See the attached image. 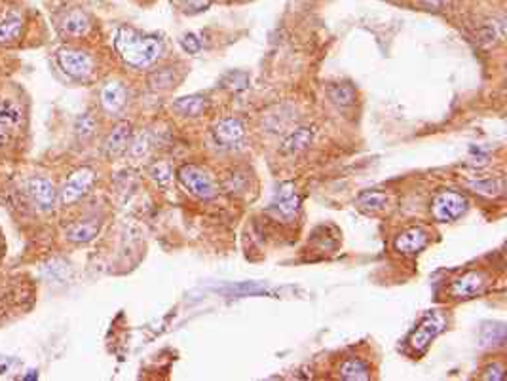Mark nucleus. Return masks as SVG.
I'll return each instance as SVG.
<instances>
[{"instance_id": "obj_11", "label": "nucleus", "mask_w": 507, "mask_h": 381, "mask_svg": "<svg viewBox=\"0 0 507 381\" xmlns=\"http://www.w3.org/2000/svg\"><path fill=\"white\" fill-rule=\"evenodd\" d=\"M131 135H133V129H131L129 121L117 123L114 129L109 133V137L105 139V154L109 157L122 156L124 152L129 148V145H131Z\"/></svg>"}, {"instance_id": "obj_1", "label": "nucleus", "mask_w": 507, "mask_h": 381, "mask_svg": "<svg viewBox=\"0 0 507 381\" xmlns=\"http://www.w3.org/2000/svg\"><path fill=\"white\" fill-rule=\"evenodd\" d=\"M114 49L129 67L148 68L162 57L164 44L158 37L143 35L131 27H120L114 35Z\"/></svg>"}, {"instance_id": "obj_21", "label": "nucleus", "mask_w": 507, "mask_h": 381, "mask_svg": "<svg viewBox=\"0 0 507 381\" xmlns=\"http://www.w3.org/2000/svg\"><path fill=\"white\" fill-rule=\"evenodd\" d=\"M357 205L363 209V211L369 212H376L382 211L388 207V195L384 192H378V190H365L361 192L359 198H357Z\"/></svg>"}, {"instance_id": "obj_25", "label": "nucleus", "mask_w": 507, "mask_h": 381, "mask_svg": "<svg viewBox=\"0 0 507 381\" xmlns=\"http://www.w3.org/2000/svg\"><path fill=\"white\" fill-rule=\"evenodd\" d=\"M470 186L473 188V192L483 195H498L501 190H503L501 181H494V179H489V181H473L470 182Z\"/></svg>"}, {"instance_id": "obj_15", "label": "nucleus", "mask_w": 507, "mask_h": 381, "mask_svg": "<svg viewBox=\"0 0 507 381\" xmlns=\"http://www.w3.org/2000/svg\"><path fill=\"white\" fill-rule=\"evenodd\" d=\"M126 99H128L126 87H124L120 82H117V80L105 84V87L101 90V104H103V109L107 110L109 114H118V112L124 109Z\"/></svg>"}, {"instance_id": "obj_13", "label": "nucleus", "mask_w": 507, "mask_h": 381, "mask_svg": "<svg viewBox=\"0 0 507 381\" xmlns=\"http://www.w3.org/2000/svg\"><path fill=\"white\" fill-rule=\"evenodd\" d=\"M244 123L238 118H225L219 123H215L213 137L220 146H234L244 139Z\"/></svg>"}, {"instance_id": "obj_5", "label": "nucleus", "mask_w": 507, "mask_h": 381, "mask_svg": "<svg viewBox=\"0 0 507 381\" xmlns=\"http://www.w3.org/2000/svg\"><path fill=\"white\" fill-rule=\"evenodd\" d=\"M55 57H57L59 68H61L67 76H71V78L82 80L88 78V76L93 73V59L88 52L73 48H61Z\"/></svg>"}, {"instance_id": "obj_22", "label": "nucleus", "mask_w": 507, "mask_h": 381, "mask_svg": "<svg viewBox=\"0 0 507 381\" xmlns=\"http://www.w3.org/2000/svg\"><path fill=\"white\" fill-rule=\"evenodd\" d=\"M327 95L338 107H350L355 101V90L350 84H330Z\"/></svg>"}, {"instance_id": "obj_18", "label": "nucleus", "mask_w": 507, "mask_h": 381, "mask_svg": "<svg viewBox=\"0 0 507 381\" xmlns=\"http://www.w3.org/2000/svg\"><path fill=\"white\" fill-rule=\"evenodd\" d=\"M312 140H314L312 127H299L297 131H293L287 139L283 140L281 152H283V154H297V152H302L304 148H308V146L312 145Z\"/></svg>"}, {"instance_id": "obj_2", "label": "nucleus", "mask_w": 507, "mask_h": 381, "mask_svg": "<svg viewBox=\"0 0 507 381\" xmlns=\"http://www.w3.org/2000/svg\"><path fill=\"white\" fill-rule=\"evenodd\" d=\"M25 112L12 99H0V148L10 146L23 129Z\"/></svg>"}, {"instance_id": "obj_27", "label": "nucleus", "mask_w": 507, "mask_h": 381, "mask_svg": "<svg viewBox=\"0 0 507 381\" xmlns=\"http://www.w3.org/2000/svg\"><path fill=\"white\" fill-rule=\"evenodd\" d=\"M222 84L230 87L234 91H239V90H245L247 84H249V78H247V74L245 73H228L225 78H222Z\"/></svg>"}, {"instance_id": "obj_29", "label": "nucleus", "mask_w": 507, "mask_h": 381, "mask_svg": "<svg viewBox=\"0 0 507 381\" xmlns=\"http://www.w3.org/2000/svg\"><path fill=\"white\" fill-rule=\"evenodd\" d=\"M129 146H131V154H133V156H145L148 150V135H139V137L133 140V145Z\"/></svg>"}, {"instance_id": "obj_4", "label": "nucleus", "mask_w": 507, "mask_h": 381, "mask_svg": "<svg viewBox=\"0 0 507 381\" xmlns=\"http://www.w3.org/2000/svg\"><path fill=\"white\" fill-rule=\"evenodd\" d=\"M470 207L467 198L458 192H439L431 201V214L437 222H454L458 220Z\"/></svg>"}, {"instance_id": "obj_30", "label": "nucleus", "mask_w": 507, "mask_h": 381, "mask_svg": "<svg viewBox=\"0 0 507 381\" xmlns=\"http://www.w3.org/2000/svg\"><path fill=\"white\" fill-rule=\"evenodd\" d=\"M209 6V0H186L184 2V12H190V13H196V12H202L205 8Z\"/></svg>"}, {"instance_id": "obj_17", "label": "nucleus", "mask_w": 507, "mask_h": 381, "mask_svg": "<svg viewBox=\"0 0 507 381\" xmlns=\"http://www.w3.org/2000/svg\"><path fill=\"white\" fill-rule=\"evenodd\" d=\"M338 377L346 381H367L371 377V370H369L367 363H363L361 358L350 357L340 364Z\"/></svg>"}, {"instance_id": "obj_31", "label": "nucleus", "mask_w": 507, "mask_h": 381, "mask_svg": "<svg viewBox=\"0 0 507 381\" xmlns=\"http://www.w3.org/2000/svg\"><path fill=\"white\" fill-rule=\"evenodd\" d=\"M484 372H487V374H484V375H483L484 380L500 381V380H501V377H503V366H501V364H498V363H494V364H490L489 368L484 370Z\"/></svg>"}, {"instance_id": "obj_9", "label": "nucleus", "mask_w": 507, "mask_h": 381, "mask_svg": "<svg viewBox=\"0 0 507 381\" xmlns=\"http://www.w3.org/2000/svg\"><path fill=\"white\" fill-rule=\"evenodd\" d=\"M27 194L40 211L48 212L57 205V190L54 182L44 176H32L31 181L27 182Z\"/></svg>"}, {"instance_id": "obj_8", "label": "nucleus", "mask_w": 507, "mask_h": 381, "mask_svg": "<svg viewBox=\"0 0 507 381\" xmlns=\"http://www.w3.org/2000/svg\"><path fill=\"white\" fill-rule=\"evenodd\" d=\"M300 207V195L297 192L293 182H283L278 186L272 200V211L275 212V217L283 218V220H293L294 214L299 212Z\"/></svg>"}, {"instance_id": "obj_24", "label": "nucleus", "mask_w": 507, "mask_h": 381, "mask_svg": "<svg viewBox=\"0 0 507 381\" xmlns=\"http://www.w3.org/2000/svg\"><path fill=\"white\" fill-rule=\"evenodd\" d=\"M148 82H150L153 90H167V87H172L175 84V71L169 67L162 68L158 73H154Z\"/></svg>"}, {"instance_id": "obj_14", "label": "nucleus", "mask_w": 507, "mask_h": 381, "mask_svg": "<svg viewBox=\"0 0 507 381\" xmlns=\"http://www.w3.org/2000/svg\"><path fill=\"white\" fill-rule=\"evenodd\" d=\"M23 16L19 12H6L0 18V46H12L23 35Z\"/></svg>"}, {"instance_id": "obj_26", "label": "nucleus", "mask_w": 507, "mask_h": 381, "mask_svg": "<svg viewBox=\"0 0 507 381\" xmlns=\"http://www.w3.org/2000/svg\"><path fill=\"white\" fill-rule=\"evenodd\" d=\"M148 175L153 179L158 186H167L169 182H172V169H169V165L164 164V162H158V164H154L148 171Z\"/></svg>"}, {"instance_id": "obj_12", "label": "nucleus", "mask_w": 507, "mask_h": 381, "mask_svg": "<svg viewBox=\"0 0 507 381\" xmlns=\"http://www.w3.org/2000/svg\"><path fill=\"white\" fill-rule=\"evenodd\" d=\"M429 241L428 231L420 228V226H414V228H409V230L401 231L398 237H395V243L393 247L398 253L403 254H416L420 253L422 248L426 247Z\"/></svg>"}, {"instance_id": "obj_19", "label": "nucleus", "mask_w": 507, "mask_h": 381, "mask_svg": "<svg viewBox=\"0 0 507 381\" xmlns=\"http://www.w3.org/2000/svg\"><path fill=\"white\" fill-rule=\"evenodd\" d=\"M173 109L177 110L179 114L189 116V118H198L208 109V101L202 95H189V97L177 99L173 103Z\"/></svg>"}, {"instance_id": "obj_10", "label": "nucleus", "mask_w": 507, "mask_h": 381, "mask_svg": "<svg viewBox=\"0 0 507 381\" xmlns=\"http://www.w3.org/2000/svg\"><path fill=\"white\" fill-rule=\"evenodd\" d=\"M487 284V277L481 272H465L464 275H460L453 281L451 284V294L460 300H467L477 294H481Z\"/></svg>"}, {"instance_id": "obj_23", "label": "nucleus", "mask_w": 507, "mask_h": 381, "mask_svg": "<svg viewBox=\"0 0 507 381\" xmlns=\"http://www.w3.org/2000/svg\"><path fill=\"white\" fill-rule=\"evenodd\" d=\"M74 127H76V135H78L80 139H90L95 133V129H97V120H95V116L86 112V114L78 116Z\"/></svg>"}, {"instance_id": "obj_28", "label": "nucleus", "mask_w": 507, "mask_h": 381, "mask_svg": "<svg viewBox=\"0 0 507 381\" xmlns=\"http://www.w3.org/2000/svg\"><path fill=\"white\" fill-rule=\"evenodd\" d=\"M179 42L183 46V49L186 54H200V49H202V38L194 35V32H189V35H183V37L179 38Z\"/></svg>"}, {"instance_id": "obj_7", "label": "nucleus", "mask_w": 507, "mask_h": 381, "mask_svg": "<svg viewBox=\"0 0 507 381\" xmlns=\"http://www.w3.org/2000/svg\"><path fill=\"white\" fill-rule=\"evenodd\" d=\"M93 182H95V171L92 167H78L76 171H73L67 182H65V186L61 188L59 200H61L63 205H73L78 200H82L90 192Z\"/></svg>"}, {"instance_id": "obj_16", "label": "nucleus", "mask_w": 507, "mask_h": 381, "mask_svg": "<svg viewBox=\"0 0 507 381\" xmlns=\"http://www.w3.org/2000/svg\"><path fill=\"white\" fill-rule=\"evenodd\" d=\"M90 27H92L90 18H88L82 10H73V12H68L67 16L61 19V32L63 35H67V37H84V35H88Z\"/></svg>"}, {"instance_id": "obj_3", "label": "nucleus", "mask_w": 507, "mask_h": 381, "mask_svg": "<svg viewBox=\"0 0 507 381\" xmlns=\"http://www.w3.org/2000/svg\"><path fill=\"white\" fill-rule=\"evenodd\" d=\"M177 176L190 194L200 198V200H211L217 195V186L208 171L200 169L196 165H183L177 171Z\"/></svg>"}, {"instance_id": "obj_6", "label": "nucleus", "mask_w": 507, "mask_h": 381, "mask_svg": "<svg viewBox=\"0 0 507 381\" xmlns=\"http://www.w3.org/2000/svg\"><path fill=\"white\" fill-rule=\"evenodd\" d=\"M445 328V317L437 311H429L420 325L414 328V332L410 334L409 344L416 353H424L429 347V344L434 341Z\"/></svg>"}, {"instance_id": "obj_20", "label": "nucleus", "mask_w": 507, "mask_h": 381, "mask_svg": "<svg viewBox=\"0 0 507 381\" xmlns=\"http://www.w3.org/2000/svg\"><path fill=\"white\" fill-rule=\"evenodd\" d=\"M99 222L95 220H84V222H76V224L67 228V239L73 243H88L92 241L93 237L97 236Z\"/></svg>"}]
</instances>
